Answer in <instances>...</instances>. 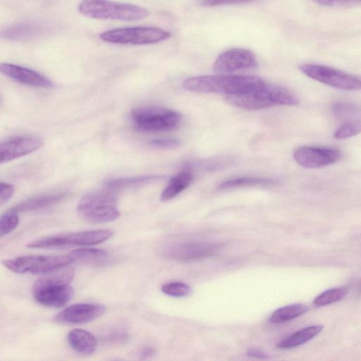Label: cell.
Wrapping results in <instances>:
<instances>
[{
	"label": "cell",
	"instance_id": "24",
	"mask_svg": "<svg viewBox=\"0 0 361 361\" xmlns=\"http://www.w3.org/2000/svg\"><path fill=\"white\" fill-rule=\"evenodd\" d=\"M276 183L271 178L260 177H238L226 180L219 185L220 190H231L233 188L252 187V186H270Z\"/></svg>",
	"mask_w": 361,
	"mask_h": 361
},
{
	"label": "cell",
	"instance_id": "25",
	"mask_svg": "<svg viewBox=\"0 0 361 361\" xmlns=\"http://www.w3.org/2000/svg\"><path fill=\"white\" fill-rule=\"evenodd\" d=\"M308 307L302 303L286 305L276 310L270 317V321L281 324L295 319L308 311Z\"/></svg>",
	"mask_w": 361,
	"mask_h": 361
},
{
	"label": "cell",
	"instance_id": "6",
	"mask_svg": "<svg viewBox=\"0 0 361 361\" xmlns=\"http://www.w3.org/2000/svg\"><path fill=\"white\" fill-rule=\"evenodd\" d=\"M110 192L97 191L84 195L76 207L78 215L92 223H106L118 219L121 212L117 201Z\"/></svg>",
	"mask_w": 361,
	"mask_h": 361
},
{
	"label": "cell",
	"instance_id": "34",
	"mask_svg": "<svg viewBox=\"0 0 361 361\" xmlns=\"http://www.w3.org/2000/svg\"><path fill=\"white\" fill-rule=\"evenodd\" d=\"M250 1L252 0H203L202 4L209 6H216L221 4L244 3Z\"/></svg>",
	"mask_w": 361,
	"mask_h": 361
},
{
	"label": "cell",
	"instance_id": "27",
	"mask_svg": "<svg viewBox=\"0 0 361 361\" xmlns=\"http://www.w3.org/2000/svg\"><path fill=\"white\" fill-rule=\"evenodd\" d=\"M19 224L18 213L10 209L3 214L0 219V235L3 237L13 231Z\"/></svg>",
	"mask_w": 361,
	"mask_h": 361
},
{
	"label": "cell",
	"instance_id": "37",
	"mask_svg": "<svg viewBox=\"0 0 361 361\" xmlns=\"http://www.w3.org/2000/svg\"><path fill=\"white\" fill-rule=\"evenodd\" d=\"M357 290H358L359 293L361 294V282H360V283L358 285Z\"/></svg>",
	"mask_w": 361,
	"mask_h": 361
},
{
	"label": "cell",
	"instance_id": "8",
	"mask_svg": "<svg viewBox=\"0 0 361 361\" xmlns=\"http://www.w3.org/2000/svg\"><path fill=\"white\" fill-rule=\"evenodd\" d=\"M114 235L110 229H95L71 233L57 234L39 238L27 244L29 248L60 249L88 246L103 243Z\"/></svg>",
	"mask_w": 361,
	"mask_h": 361
},
{
	"label": "cell",
	"instance_id": "1",
	"mask_svg": "<svg viewBox=\"0 0 361 361\" xmlns=\"http://www.w3.org/2000/svg\"><path fill=\"white\" fill-rule=\"evenodd\" d=\"M266 83L255 75L219 74L187 78L183 82L182 87L188 92L231 95L259 89Z\"/></svg>",
	"mask_w": 361,
	"mask_h": 361
},
{
	"label": "cell",
	"instance_id": "21",
	"mask_svg": "<svg viewBox=\"0 0 361 361\" xmlns=\"http://www.w3.org/2000/svg\"><path fill=\"white\" fill-rule=\"evenodd\" d=\"M193 178V174L187 170L177 173L170 179L164 189L160 196L161 200L169 201L173 199L191 184Z\"/></svg>",
	"mask_w": 361,
	"mask_h": 361
},
{
	"label": "cell",
	"instance_id": "16",
	"mask_svg": "<svg viewBox=\"0 0 361 361\" xmlns=\"http://www.w3.org/2000/svg\"><path fill=\"white\" fill-rule=\"evenodd\" d=\"M2 74L13 80L31 87L40 88H51L53 82L41 73L30 68L10 63H2L0 65Z\"/></svg>",
	"mask_w": 361,
	"mask_h": 361
},
{
	"label": "cell",
	"instance_id": "29",
	"mask_svg": "<svg viewBox=\"0 0 361 361\" xmlns=\"http://www.w3.org/2000/svg\"><path fill=\"white\" fill-rule=\"evenodd\" d=\"M161 291L171 297L181 298L188 295L191 292V288L188 285L177 281L162 285Z\"/></svg>",
	"mask_w": 361,
	"mask_h": 361
},
{
	"label": "cell",
	"instance_id": "35",
	"mask_svg": "<svg viewBox=\"0 0 361 361\" xmlns=\"http://www.w3.org/2000/svg\"><path fill=\"white\" fill-rule=\"evenodd\" d=\"M247 355L251 357L262 360L269 358V355L264 351L255 348L248 349L247 351Z\"/></svg>",
	"mask_w": 361,
	"mask_h": 361
},
{
	"label": "cell",
	"instance_id": "18",
	"mask_svg": "<svg viewBox=\"0 0 361 361\" xmlns=\"http://www.w3.org/2000/svg\"><path fill=\"white\" fill-rule=\"evenodd\" d=\"M67 341L74 351L85 355L92 354L97 345L95 336L90 331L82 329L71 330L67 335Z\"/></svg>",
	"mask_w": 361,
	"mask_h": 361
},
{
	"label": "cell",
	"instance_id": "22",
	"mask_svg": "<svg viewBox=\"0 0 361 361\" xmlns=\"http://www.w3.org/2000/svg\"><path fill=\"white\" fill-rule=\"evenodd\" d=\"M66 196V193L42 195L22 202L11 209L17 213L35 211L55 204L63 200Z\"/></svg>",
	"mask_w": 361,
	"mask_h": 361
},
{
	"label": "cell",
	"instance_id": "19",
	"mask_svg": "<svg viewBox=\"0 0 361 361\" xmlns=\"http://www.w3.org/2000/svg\"><path fill=\"white\" fill-rule=\"evenodd\" d=\"M163 178L164 176L160 175H149L114 178L106 180L105 187L109 191H118L145 185L159 181Z\"/></svg>",
	"mask_w": 361,
	"mask_h": 361
},
{
	"label": "cell",
	"instance_id": "4",
	"mask_svg": "<svg viewBox=\"0 0 361 361\" xmlns=\"http://www.w3.org/2000/svg\"><path fill=\"white\" fill-rule=\"evenodd\" d=\"M78 11L91 18L121 21L140 20L149 14V10L142 6L111 0H82Z\"/></svg>",
	"mask_w": 361,
	"mask_h": 361
},
{
	"label": "cell",
	"instance_id": "7",
	"mask_svg": "<svg viewBox=\"0 0 361 361\" xmlns=\"http://www.w3.org/2000/svg\"><path fill=\"white\" fill-rule=\"evenodd\" d=\"M75 259L69 252L64 255H25L2 261L11 271L16 274L47 275L63 269Z\"/></svg>",
	"mask_w": 361,
	"mask_h": 361
},
{
	"label": "cell",
	"instance_id": "20",
	"mask_svg": "<svg viewBox=\"0 0 361 361\" xmlns=\"http://www.w3.org/2000/svg\"><path fill=\"white\" fill-rule=\"evenodd\" d=\"M323 329V326L315 324L300 329L286 337L277 345L280 349H291L300 346L317 336Z\"/></svg>",
	"mask_w": 361,
	"mask_h": 361
},
{
	"label": "cell",
	"instance_id": "31",
	"mask_svg": "<svg viewBox=\"0 0 361 361\" xmlns=\"http://www.w3.org/2000/svg\"><path fill=\"white\" fill-rule=\"evenodd\" d=\"M149 144L159 149H175L180 145L181 142L176 138H159L150 140Z\"/></svg>",
	"mask_w": 361,
	"mask_h": 361
},
{
	"label": "cell",
	"instance_id": "2",
	"mask_svg": "<svg viewBox=\"0 0 361 361\" xmlns=\"http://www.w3.org/2000/svg\"><path fill=\"white\" fill-rule=\"evenodd\" d=\"M224 99L231 105L249 110H258L279 105L294 106L300 102L298 98L290 90L267 82L257 90L224 95Z\"/></svg>",
	"mask_w": 361,
	"mask_h": 361
},
{
	"label": "cell",
	"instance_id": "15",
	"mask_svg": "<svg viewBox=\"0 0 361 361\" xmlns=\"http://www.w3.org/2000/svg\"><path fill=\"white\" fill-rule=\"evenodd\" d=\"M220 246L207 242H184L173 245L164 252L166 258L174 260H190L214 254Z\"/></svg>",
	"mask_w": 361,
	"mask_h": 361
},
{
	"label": "cell",
	"instance_id": "26",
	"mask_svg": "<svg viewBox=\"0 0 361 361\" xmlns=\"http://www.w3.org/2000/svg\"><path fill=\"white\" fill-rule=\"evenodd\" d=\"M348 293L345 287L332 288L321 293L313 300L314 305L322 307L328 305L343 299Z\"/></svg>",
	"mask_w": 361,
	"mask_h": 361
},
{
	"label": "cell",
	"instance_id": "11",
	"mask_svg": "<svg viewBox=\"0 0 361 361\" xmlns=\"http://www.w3.org/2000/svg\"><path fill=\"white\" fill-rule=\"evenodd\" d=\"M293 156L300 166L315 169L337 162L341 159L342 153L337 148L304 145L297 147Z\"/></svg>",
	"mask_w": 361,
	"mask_h": 361
},
{
	"label": "cell",
	"instance_id": "10",
	"mask_svg": "<svg viewBox=\"0 0 361 361\" xmlns=\"http://www.w3.org/2000/svg\"><path fill=\"white\" fill-rule=\"evenodd\" d=\"M307 77L337 89L361 90V78L338 69L319 64L306 63L299 66Z\"/></svg>",
	"mask_w": 361,
	"mask_h": 361
},
{
	"label": "cell",
	"instance_id": "3",
	"mask_svg": "<svg viewBox=\"0 0 361 361\" xmlns=\"http://www.w3.org/2000/svg\"><path fill=\"white\" fill-rule=\"evenodd\" d=\"M55 272L37 279L33 285L32 294L35 300L42 305L61 307L73 297L71 281L74 274L71 269Z\"/></svg>",
	"mask_w": 361,
	"mask_h": 361
},
{
	"label": "cell",
	"instance_id": "14",
	"mask_svg": "<svg viewBox=\"0 0 361 361\" xmlns=\"http://www.w3.org/2000/svg\"><path fill=\"white\" fill-rule=\"evenodd\" d=\"M104 306L97 303H78L71 305L59 312L55 319L66 324H79L94 321L102 316Z\"/></svg>",
	"mask_w": 361,
	"mask_h": 361
},
{
	"label": "cell",
	"instance_id": "33",
	"mask_svg": "<svg viewBox=\"0 0 361 361\" xmlns=\"http://www.w3.org/2000/svg\"><path fill=\"white\" fill-rule=\"evenodd\" d=\"M15 191L14 186L7 183H0V205L3 206L13 196Z\"/></svg>",
	"mask_w": 361,
	"mask_h": 361
},
{
	"label": "cell",
	"instance_id": "12",
	"mask_svg": "<svg viewBox=\"0 0 361 361\" xmlns=\"http://www.w3.org/2000/svg\"><path fill=\"white\" fill-rule=\"evenodd\" d=\"M256 66V56L252 51L235 48L221 53L214 61L212 68L216 73L228 74Z\"/></svg>",
	"mask_w": 361,
	"mask_h": 361
},
{
	"label": "cell",
	"instance_id": "17",
	"mask_svg": "<svg viewBox=\"0 0 361 361\" xmlns=\"http://www.w3.org/2000/svg\"><path fill=\"white\" fill-rule=\"evenodd\" d=\"M49 27L37 22H22L6 27L1 34L8 40H24L44 35Z\"/></svg>",
	"mask_w": 361,
	"mask_h": 361
},
{
	"label": "cell",
	"instance_id": "13",
	"mask_svg": "<svg viewBox=\"0 0 361 361\" xmlns=\"http://www.w3.org/2000/svg\"><path fill=\"white\" fill-rule=\"evenodd\" d=\"M43 145V141L34 135H18L7 138L0 144L1 164H4L29 154Z\"/></svg>",
	"mask_w": 361,
	"mask_h": 361
},
{
	"label": "cell",
	"instance_id": "32",
	"mask_svg": "<svg viewBox=\"0 0 361 361\" xmlns=\"http://www.w3.org/2000/svg\"><path fill=\"white\" fill-rule=\"evenodd\" d=\"M325 6H352L361 5V0H311Z\"/></svg>",
	"mask_w": 361,
	"mask_h": 361
},
{
	"label": "cell",
	"instance_id": "28",
	"mask_svg": "<svg viewBox=\"0 0 361 361\" xmlns=\"http://www.w3.org/2000/svg\"><path fill=\"white\" fill-rule=\"evenodd\" d=\"M361 133V121L341 123L336 130L334 137L345 139L353 137Z\"/></svg>",
	"mask_w": 361,
	"mask_h": 361
},
{
	"label": "cell",
	"instance_id": "36",
	"mask_svg": "<svg viewBox=\"0 0 361 361\" xmlns=\"http://www.w3.org/2000/svg\"><path fill=\"white\" fill-rule=\"evenodd\" d=\"M154 353V350L151 348H145L142 350L141 356L144 357H147L152 355Z\"/></svg>",
	"mask_w": 361,
	"mask_h": 361
},
{
	"label": "cell",
	"instance_id": "9",
	"mask_svg": "<svg viewBox=\"0 0 361 361\" xmlns=\"http://www.w3.org/2000/svg\"><path fill=\"white\" fill-rule=\"evenodd\" d=\"M171 33L163 29L136 26L106 30L99 38L106 42L123 45H147L161 42L169 38Z\"/></svg>",
	"mask_w": 361,
	"mask_h": 361
},
{
	"label": "cell",
	"instance_id": "30",
	"mask_svg": "<svg viewBox=\"0 0 361 361\" xmlns=\"http://www.w3.org/2000/svg\"><path fill=\"white\" fill-rule=\"evenodd\" d=\"M70 253L75 261L82 259L103 257L107 254L104 250L87 247L74 250Z\"/></svg>",
	"mask_w": 361,
	"mask_h": 361
},
{
	"label": "cell",
	"instance_id": "5",
	"mask_svg": "<svg viewBox=\"0 0 361 361\" xmlns=\"http://www.w3.org/2000/svg\"><path fill=\"white\" fill-rule=\"evenodd\" d=\"M134 127L139 131L154 133L174 130L180 126L181 114L173 109L159 106H145L131 111Z\"/></svg>",
	"mask_w": 361,
	"mask_h": 361
},
{
	"label": "cell",
	"instance_id": "23",
	"mask_svg": "<svg viewBox=\"0 0 361 361\" xmlns=\"http://www.w3.org/2000/svg\"><path fill=\"white\" fill-rule=\"evenodd\" d=\"M334 116L341 123L361 121V106L348 102H337L332 105Z\"/></svg>",
	"mask_w": 361,
	"mask_h": 361
}]
</instances>
